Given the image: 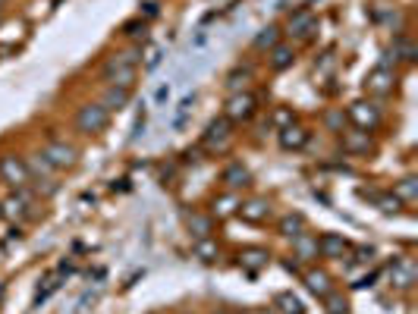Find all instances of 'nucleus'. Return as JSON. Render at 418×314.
I'll return each mask as SVG.
<instances>
[{
  "instance_id": "1",
  "label": "nucleus",
  "mask_w": 418,
  "mask_h": 314,
  "mask_svg": "<svg viewBox=\"0 0 418 314\" xmlns=\"http://www.w3.org/2000/svg\"><path fill=\"white\" fill-rule=\"evenodd\" d=\"M136 69H138V50H123V54H113V57L104 60L101 75L110 85L132 89V82H136Z\"/></svg>"
},
{
  "instance_id": "2",
  "label": "nucleus",
  "mask_w": 418,
  "mask_h": 314,
  "mask_svg": "<svg viewBox=\"0 0 418 314\" xmlns=\"http://www.w3.org/2000/svg\"><path fill=\"white\" fill-rule=\"evenodd\" d=\"M230 145H233V123L224 120V116H214L211 123L205 126V132H201V148L208 154H224Z\"/></svg>"
},
{
  "instance_id": "3",
  "label": "nucleus",
  "mask_w": 418,
  "mask_h": 314,
  "mask_svg": "<svg viewBox=\"0 0 418 314\" xmlns=\"http://www.w3.org/2000/svg\"><path fill=\"white\" fill-rule=\"evenodd\" d=\"M110 123V110L104 104H82L75 110V129L85 132V136H98L104 132Z\"/></svg>"
},
{
  "instance_id": "4",
  "label": "nucleus",
  "mask_w": 418,
  "mask_h": 314,
  "mask_svg": "<svg viewBox=\"0 0 418 314\" xmlns=\"http://www.w3.org/2000/svg\"><path fill=\"white\" fill-rule=\"evenodd\" d=\"M255 113H258V98H255L252 91H236V95H230L224 104V120H230L233 126L248 123Z\"/></svg>"
},
{
  "instance_id": "5",
  "label": "nucleus",
  "mask_w": 418,
  "mask_h": 314,
  "mask_svg": "<svg viewBox=\"0 0 418 314\" xmlns=\"http://www.w3.org/2000/svg\"><path fill=\"white\" fill-rule=\"evenodd\" d=\"M0 183L10 185V189H28L32 185V176H28V167L22 157L16 154H3L0 157Z\"/></svg>"
},
{
  "instance_id": "6",
  "label": "nucleus",
  "mask_w": 418,
  "mask_h": 314,
  "mask_svg": "<svg viewBox=\"0 0 418 314\" xmlns=\"http://www.w3.org/2000/svg\"><path fill=\"white\" fill-rule=\"evenodd\" d=\"M346 120L356 123V129H362V132H374L381 126V107L371 101H356L346 110Z\"/></svg>"
},
{
  "instance_id": "7",
  "label": "nucleus",
  "mask_w": 418,
  "mask_h": 314,
  "mask_svg": "<svg viewBox=\"0 0 418 314\" xmlns=\"http://www.w3.org/2000/svg\"><path fill=\"white\" fill-rule=\"evenodd\" d=\"M42 154H44V160H48L54 170H73V167H75V157H79L73 145L60 142V138H51V142L44 145Z\"/></svg>"
},
{
  "instance_id": "8",
  "label": "nucleus",
  "mask_w": 418,
  "mask_h": 314,
  "mask_svg": "<svg viewBox=\"0 0 418 314\" xmlns=\"http://www.w3.org/2000/svg\"><path fill=\"white\" fill-rule=\"evenodd\" d=\"M315 28H318V16H315V10L311 7H299V10H293L289 13V19H287V32L293 35V38H311L315 35Z\"/></svg>"
},
{
  "instance_id": "9",
  "label": "nucleus",
  "mask_w": 418,
  "mask_h": 314,
  "mask_svg": "<svg viewBox=\"0 0 418 314\" xmlns=\"http://www.w3.org/2000/svg\"><path fill=\"white\" fill-rule=\"evenodd\" d=\"M32 211V192L28 189H16L10 192L7 198H3V205H0V217H7V220H22L26 214Z\"/></svg>"
},
{
  "instance_id": "10",
  "label": "nucleus",
  "mask_w": 418,
  "mask_h": 314,
  "mask_svg": "<svg viewBox=\"0 0 418 314\" xmlns=\"http://www.w3.org/2000/svg\"><path fill=\"white\" fill-rule=\"evenodd\" d=\"M349 239H343L340 232H321L318 236V255L321 258H330V261H343L349 255Z\"/></svg>"
},
{
  "instance_id": "11",
  "label": "nucleus",
  "mask_w": 418,
  "mask_h": 314,
  "mask_svg": "<svg viewBox=\"0 0 418 314\" xmlns=\"http://www.w3.org/2000/svg\"><path fill=\"white\" fill-rule=\"evenodd\" d=\"M268 264H271V252H268V248L252 246V248H242V252H239V267L246 273H252V277H255V273H261Z\"/></svg>"
},
{
  "instance_id": "12",
  "label": "nucleus",
  "mask_w": 418,
  "mask_h": 314,
  "mask_svg": "<svg viewBox=\"0 0 418 314\" xmlns=\"http://www.w3.org/2000/svg\"><path fill=\"white\" fill-rule=\"evenodd\" d=\"M239 214L246 223H268L271 217V201L268 198H248V201H239Z\"/></svg>"
},
{
  "instance_id": "13",
  "label": "nucleus",
  "mask_w": 418,
  "mask_h": 314,
  "mask_svg": "<svg viewBox=\"0 0 418 314\" xmlns=\"http://www.w3.org/2000/svg\"><path fill=\"white\" fill-rule=\"evenodd\" d=\"M393 82H397V73L374 66V69L368 73V79H365V89H368L371 95L384 98V95H390V91H393Z\"/></svg>"
},
{
  "instance_id": "14",
  "label": "nucleus",
  "mask_w": 418,
  "mask_h": 314,
  "mask_svg": "<svg viewBox=\"0 0 418 314\" xmlns=\"http://www.w3.org/2000/svg\"><path fill=\"white\" fill-rule=\"evenodd\" d=\"M302 280H305V289H309L315 299H324L327 293H334V280H330L327 270H318V267H311V270L302 273Z\"/></svg>"
},
{
  "instance_id": "15",
  "label": "nucleus",
  "mask_w": 418,
  "mask_h": 314,
  "mask_svg": "<svg viewBox=\"0 0 418 314\" xmlns=\"http://www.w3.org/2000/svg\"><path fill=\"white\" fill-rule=\"evenodd\" d=\"M390 283H393L397 289H412V286H415V261H412V258L393 261V267H390Z\"/></svg>"
},
{
  "instance_id": "16",
  "label": "nucleus",
  "mask_w": 418,
  "mask_h": 314,
  "mask_svg": "<svg viewBox=\"0 0 418 314\" xmlns=\"http://www.w3.org/2000/svg\"><path fill=\"white\" fill-rule=\"evenodd\" d=\"M277 138H280V148H283V151H299V148H305V145H309L311 132L305 129V126L293 123V126H283Z\"/></svg>"
},
{
  "instance_id": "17",
  "label": "nucleus",
  "mask_w": 418,
  "mask_h": 314,
  "mask_svg": "<svg viewBox=\"0 0 418 314\" xmlns=\"http://www.w3.org/2000/svg\"><path fill=\"white\" fill-rule=\"evenodd\" d=\"M340 142H343L346 154H368L374 145H371V136L362 129H343L340 132Z\"/></svg>"
},
{
  "instance_id": "18",
  "label": "nucleus",
  "mask_w": 418,
  "mask_h": 314,
  "mask_svg": "<svg viewBox=\"0 0 418 314\" xmlns=\"http://www.w3.org/2000/svg\"><path fill=\"white\" fill-rule=\"evenodd\" d=\"M268 63H271L274 73H283V69H289L296 63V48H293V44H287V41L274 44V48L268 50Z\"/></svg>"
},
{
  "instance_id": "19",
  "label": "nucleus",
  "mask_w": 418,
  "mask_h": 314,
  "mask_svg": "<svg viewBox=\"0 0 418 314\" xmlns=\"http://www.w3.org/2000/svg\"><path fill=\"white\" fill-rule=\"evenodd\" d=\"M220 179H224V185L230 192H236V189H242V185L252 183V173H248V167H242L239 160H233V164L220 173Z\"/></svg>"
},
{
  "instance_id": "20",
  "label": "nucleus",
  "mask_w": 418,
  "mask_h": 314,
  "mask_svg": "<svg viewBox=\"0 0 418 314\" xmlns=\"http://www.w3.org/2000/svg\"><path fill=\"white\" fill-rule=\"evenodd\" d=\"M305 230H309V220L302 217V214H283L280 223H277V232H280L283 239H296Z\"/></svg>"
},
{
  "instance_id": "21",
  "label": "nucleus",
  "mask_w": 418,
  "mask_h": 314,
  "mask_svg": "<svg viewBox=\"0 0 418 314\" xmlns=\"http://www.w3.org/2000/svg\"><path fill=\"white\" fill-rule=\"evenodd\" d=\"M236 211H239V198H236V192H226V195H217V198L211 201V217H217V220L233 217Z\"/></svg>"
},
{
  "instance_id": "22",
  "label": "nucleus",
  "mask_w": 418,
  "mask_h": 314,
  "mask_svg": "<svg viewBox=\"0 0 418 314\" xmlns=\"http://www.w3.org/2000/svg\"><path fill=\"white\" fill-rule=\"evenodd\" d=\"M293 252H296V258H299V261L318 258V236H311V232L305 230L302 236H296V239H293Z\"/></svg>"
},
{
  "instance_id": "23",
  "label": "nucleus",
  "mask_w": 418,
  "mask_h": 314,
  "mask_svg": "<svg viewBox=\"0 0 418 314\" xmlns=\"http://www.w3.org/2000/svg\"><path fill=\"white\" fill-rule=\"evenodd\" d=\"M185 226L192 232V239H208L214 230V217L211 214H189V217H185Z\"/></svg>"
},
{
  "instance_id": "24",
  "label": "nucleus",
  "mask_w": 418,
  "mask_h": 314,
  "mask_svg": "<svg viewBox=\"0 0 418 314\" xmlns=\"http://www.w3.org/2000/svg\"><path fill=\"white\" fill-rule=\"evenodd\" d=\"M274 311L277 314H305V305L296 293H277L274 295Z\"/></svg>"
},
{
  "instance_id": "25",
  "label": "nucleus",
  "mask_w": 418,
  "mask_h": 314,
  "mask_svg": "<svg viewBox=\"0 0 418 314\" xmlns=\"http://www.w3.org/2000/svg\"><path fill=\"white\" fill-rule=\"evenodd\" d=\"M129 95L132 89H120V85H107V91H104V107L107 110H123L126 104H129Z\"/></svg>"
},
{
  "instance_id": "26",
  "label": "nucleus",
  "mask_w": 418,
  "mask_h": 314,
  "mask_svg": "<svg viewBox=\"0 0 418 314\" xmlns=\"http://www.w3.org/2000/svg\"><path fill=\"white\" fill-rule=\"evenodd\" d=\"M280 35H283L280 26H264V28H261V32L252 38V48H255V50H271L274 44H280Z\"/></svg>"
},
{
  "instance_id": "27",
  "label": "nucleus",
  "mask_w": 418,
  "mask_h": 314,
  "mask_svg": "<svg viewBox=\"0 0 418 314\" xmlns=\"http://www.w3.org/2000/svg\"><path fill=\"white\" fill-rule=\"evenodd\" d=\"M393 195H397L403 205H415V201H418V179L415 176L399 179V183L393 185Z\"/></svg>"
},
{
  "instance_id": "28",
  "label": "nucleus",
  "mask_w": 418,
  "mask_h": 314,
  "mask_svg": "<svg viewBox=\"0 0 418 314\" xmlns=\"http://www.w3.org/2000/svg\"><path fill=\"white\" fill-rule=\"evenodd\" d=\"M248 82H252V66H236L233 73L226 75V91L236 95V91H246Z\"/></svg>"
},
{
  "instance_id": "29",
  "label": "nucleus",
  "mask_w": 418,
  "mask_h": 314,
  "mask_svg": "<svg viewBox=\"0 0 418 314\" xmlns=\"http://www.w3.org/2000/svg\"><path fill=\"white\" fill-rule=\"evenodd\" d=\"M26 167H28V176L32 179H38V183H44V179H51V173H54V167L44 160V154H32L26 160Z\"/></svg>"
},
{
  "instance_id": "30",
  "label": "nucleus",
  "mask_w": 418,
  "mask_h": 314,
  "mask_svg": "<svg viewBox=\"0 0 418 314\" xmlns=\"http://www.w3.org/2000/svg\"><path fill=\"white\" fill-rule=\"evenodd\" d=\"M192 252H195V258H199V261H205V264H211V261H217L220 246L211 239V236H208V239H195Z\"/></svg>"
},
{
  "instance_id": "31",
  "label": "nucleus",
  "mask_w": 418,
  "mask_h": 314,
  "mask_svg": "<svg viewBox=\"0 0 418 314\" xmlns=\"http://www.w3.org/2000/svg\"><path fill=\"white\" fill-rule=\"evenodd\" d=\"M393 54H397V60H406V63H415V60H418L415 44H412L406 35H399L397 41H393Z\"/></svg>"
},
{
  "instance_id": "32",
  "label": "nucleus",
  "mask_w": 418,
  "mask_h": 314,
  "mask_svg": "<svg viewBox=\"0 0 418 314\" xmlns=\"http://www.w3.org/2000/svg\"><path fill=\"white\" fill-rule=\"evenodd\" d=\"M321 302H324V308H327V314H349V302H346L340 293H327Z\"/></svg>"
},
{
  "instance_id": "33",
  "label": "nucleus",
  "mask_w": 418,
  "mask_h": 314,
  "mask_svg": "<svg viewBox=\"0 0 418 314\" xmlns=\"http://www.w3.org/2000/svg\"><path fill=\"white\" fill-rule=\"evenodd\" d=\"M123 35H126V38H142V41H145V35H148V22H145V19L123 22Z\"/></svg>"
},
{
  "instance_id": "34",
  "label": "nucleus",
  "mask_w": 418,
  "mask_h": 314,
  "mask_svg": "<svg viewBox=\"0 0 418 314\" xmlns=\"http://www.w3.org/2000/svg\"><path fill=\"white\" fill-rule=\"evenodd\" d=\"M324 123H327L330 132H343L346 129V113H343V110H327Z\"/></svg>"
},
{
  "instance_id": "35",
  "label": "nucleus",
  "mask_w": 418,
  "mask_h": 314,
  "mask_svg": "<svg viewBox=\"0 0 418 314\" xmlns=\"http://www.w3.org/2000/svg\"><path fill=\"white\" fill-rule=\"evenodd\" d=\"M293 123H296L293 107H277L274 110V126H277V129H283V126H293Z\"/></svg>"
},
{
  "instance_id": "36",
  "label": "nucleus",
  "mask_w": 418,
  "mask_h": 314,
  "mask_svg": "<svg viewBox=\"0 0 418 314\" xmlns=\"http://www.w3.org/2000/svg\"><path fill=\"white\" fill-rule=\"evenodd\" d=\"M161 16V3L158 0H148V3H142V10H138V19L151 22V19H158Z\"/></svg>"
},
{
  "instance_id": "37",
  "label": "nucleus",
  "mask_w": 418,
  "mask_h": 314,
  "mask_svg": "<svg viewBox=\"0 0 418 314\" xmlns=\"http://www.w3.org/2000/svg\"><path fill=\"white\" fill-rule=\"evenodd\" d=\"M352 252V261H356V264H368L371 258H374V248L371 246H356V248H349Z\"/></svg>"
},
{
  "instance_id": "38",
  "label": "nucleus",
  "mask_w": 418,
  "mask_h": 314,
  "mask_svg": "<svg viewBox=\"0 0 418 314\" xmlns=\"http://www.w3.org/2000/svg\"><path fill=\"white\" fill-rule=\"evenodd\" d=\"M192 104H195V95L183 98V104H179L176 116H173V126H183V120H185V113H189V110H192Z\"/></svg>"
},
{
  "instance_id": "39",
  "label": "nucleus",
  "mask_w": 418,
  "mask_h": 314,
  "mask_svg": "<svg viewBox=\"0 0 418 314\" xmlns=\"http://www.w3.org/2000/svg\"><path fill=\"white\" fill-rule=\"evenodd\" d=\"M145 123H148V110H138V116H136V123H132V136H129V142H136L138 136H142L145 132Z\"/></svg>"
},
{
  "instance_id": "40",
  "label": "nucleus",
  "mask_w": 418,
  "mask_h": 314,
  "mask_svg": "<svg viewBox=\"0 0 418 314\" xmlns=\"http://www.w3.org/2000/svg\"><path fill=\"white\" fill-rule=\"evenodd\" d=\"M161 57H164V50H161V48H148V57H145V69H148V73H151V69H158V66H161Z\"/></svg>"
},
{
  "instance_id": "41",
  "label": "nucleus",
  "mask_w": 418,
  "mask_h": 314,
  "mask_svg": "<svg viewBox=\"0 0 418 314\" xmlns=\"http://www.w3.org/2000/svg\"><path fill=\"white\" fill-rule=\"evenodd\" d=\"M397 54H393V50H384V54H381V63H377V66H381V69H390V73H393V69H397Z\"/></svg>"
},
{
  "instance_id": "42",
  "label": "nucleus",
  "mask_w": 418,
  "mask_h": 314,
  "mask_svg": "<svg viewBox=\"0 0 418 314\" xmlns=\"http://www.w3.org/2000/svg\"><path fill=\"white\" fill-rule=\"evenodd\" d=\"M167 98H170V85H161V89L154 91V104H167Z\"/></svg>"
},
{
  "instance_id": "43",
  "label": "nucleus",
  "mask_w": 418,
  "mask_h": 314,
  "mask_svg": "<svg viewBox=\"0 0 418 314\" xmlns=\"http://www.w3.org/2000/svg\"><path fill=\"white\" fill-rule=\"evenodd\" d=\"M246 314H277L274 308H252V311H246Z\"/></svg>"
},
{
  "instance_id": "44",
  "label": "nucleus",
  "mask_w": 418,
  "mask_h": 314,
  "mask_svg": "<svg viewBox=\"0 0 418 314\" xmlns=\"http://www.w3.org/2000/svg\"><path fill=\"white\" fill-rule=\"evenodd\" d=\"M0 22H3V7H0Z\"/></svg>"
},
{
  "instance_id": "45",
  "label": "nucleus",
  "mask_w": 418,
  "mask_h": 314,
  "mask_svg": "<svg viewBox=\"0 0 418 314\" xmlns=\"http://www.w3.org/2000/svg\"><path fill=\"white\" fill-rule=\"evenodd\" d=\"M214 314H217V311H214ZM220 314H230V311H220Z\"/></svg>"
},
{
  "instance_id": "46",
  "label": "nucleus",
  "mask_w": 418,
  "mask_h": 314,
  "mask_svg": "<svg viewBox=\"0 0 418 314\" xmlns=\"http://www.w3.org/2000/svg\"><path fill=\"white\" fill-rule=\"evenodd\" d=\"M151 314H161V311H151Z\"/></svg>"
}]
</instances>
